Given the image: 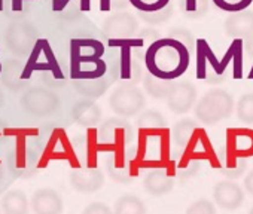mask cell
<instances>
[{
  "label": "cell",
  "mask_w": 253,
  "mask_h": 214,
  "mask_svg": "<svg viewBox=\"0 0 253 214\" xmlns=\"http://www.w3.org/2000/svg\"><path fill=\"white\" fill-rule=\"evenodd\" d=\"M110 109L121 118H133L139 115L146 106L145 92L134 83H119L109 97Z\"/></svg>",
  "instance_id": "5"
},
{
  "label": "cell",
  "mask_w": 253,
  "mask_h": 214,
  "mask_svg": "<svg viewBox=\"0 0 253 214\" xmlns=\"http://www.w3.org/2000/svg\"><path fill=\"white\" fill-rule=\"evenodd\" d=\"M82 214H113V211L103 202H91L84 208Z\"/></svg>",
  "instance_id": "40"
},
{
  "label": "cell",
  "mask_w": 253,
  "mask_h": 214,
  "mask_svg": "<svg viewBox=\"0 0 253 214\" xmlns=\"http://www.w3.org/2000/svg\"><path fill=\"white\" fill-rule=\"evenodd\" d=\"M107 63L101 60L95 61H82V63H70V74L72 79H97L107 74Z\"/></svg>",
  "instance_id": "25"
},
{
  "label": "cell",
  "mask_w": 253,
  "mask_h": 214,
  "mask_svg": "<svg viewBox=\"0 0 253 214\" xmlns=\"http://www.w3.org/2000/svg\"><path fill=\"white\" fill-rule=\"evenodd\" d=\"M98 142L113 149V152L124 150L133 142V127L126 119L109 118L98 128Z\"/></svg>",
  "instance_id": "9"
},
{
  "label": "cell",
  "mask_w": 253,
  "mask_h": 214,
  "mask_svg": "<svg viewBox=\"0 0 253 214\" xmlns=\"http://www.w3.org/2000/svg\"><path fill=\"white\" fill-rule=\"evenodd\" d=\"M174 14V8L170 3L167 8L161 9V11H155V12H137V18H140L142 21H145L149 26H160L167 23Z\"/></svg>",
  "instance_id": "34"
},
{
  "label": "cell",
  "mask_w": 253,
  "mask_h": 214,
  "mask_svg": "<svg viewBox=\"0 0 253 214\" xmlns=\"http://www.w3.org/2000/svg\"><path fill=\"white\" fill-rule=\"evenodd\" d=\"M226 149L238 158L253 156V130L249 128L228 130Z\"/></svg>",
  "instance_id": "20"
},
{
  "label": "cell",
  "mask_w": 253,
  "mask_h": 214,
  "mask_svg": "<svg viewBox=\"0 0 253 214\" xmlns=\"http://www.w3.org/2000/svg\"><path fill=\"white\" fill-rule=\"evenodd\" d=\"M142 80H143V86H145L146 92L152 98H157V100L167 98V95L170 94V91H171V88L174 85V80H167V79L157 77L152 73H149L148 70L143 73Z\"/></svg>",
  "instance_id": "27"
},
{
  "label": "cell",
  "mask_w": 253,
  "mask_h": 214,
  "mask_svg": "<svg viewBox=\"0 0 253 214\" xmlns=\"http://www.w3.org/2000/svg\"><path fill=\"white\" fill-rule=\"evenodd\" d=\"M38 42L39 32L33 26V23L27 20L12 21L3 33V43L6 49L18 58H26L32 55Z\"/></svg>",
  "instance_id": "4"
},
{
  "label": "cell",
  "mask_w": 253,
  "mask_h": 214,
  "mask_svg": "<svg viewBox=\"0 0 253 214\" xmlns=\"http://www.w3.org/2000/svg\"><path fill=\"white\" fill-rule=\"evenodd\" d=\"M244 190H246L250 196H253V170L244 177Z\"/></svg>",
  "instance_id": "41"
},
{
  "label": "cell",
  "mask_w": 253,
  "mask_h": 214,
  "mask_svg": "<svg viewBox=\"0 0 253 214\" xmlns=\"http://www.w3.org/2000/svg\"><path fill=\"white\" fill-rule=\"evenodd\" d=\"M104 51V45L97 39H73L70 43V63L101 60Z\"/></svg>",
  "instance_id": "19"
},
{
  "label": "cell",
  "mask_w": 253,
  "mask_h": 214,
  "mask_svg": "<svg viewBox=\"0 0 253 214\" xmlns=\"http://www.w3.org/2000/svg\"><path fill=\"white\" fill-rule=\"evenodd\" d=\"M30 205L33 214H61L64 208L63 198L51 187L38 189L32 196Z\"/></svg>",
  "instance_id": "16"
},
{
  "label": "cell",
  "mask_w": 253,
  "mask_h": 214,
  "mask_svg": "<svg viewBox=\"0 0 253 214\" xmlns=\"http://www.w3.org/2000/svg\"><path fill=\"white\" fill-rule=\"evenodd\" d=\"M11 171L18 177H29L35 173L36 167L27 155H12L11 156Z\"/></svg>",
  "instance_id": "33"
},
{
  "label": "cell",
  "mask_w": 253,
  "mask_h": 214,
  "mask_svg": "<svg viewBox=\"0 0 253 214\" xmlns=\"http://www.w3.org/2000/svg\"><path fill=\"white\" fill-rule=\"evenodd\" d=\"M200 133L201 128L197 124V121L191 118L180 119L173 127V143L177 147V150H183L195 142Z\"/></svg>",
  "instance_id": "23"
},
{
  "label": "cell",
  "mask_w": 253,
  "mask_h": 214,
  "mask_svg": "<svg viewBox=\"0 0 253 214\" xmlns=\"http://www.w3.org/2000/svg\"><path fill=\"white\" fill-rule=\"evenodd\" d=\"M143 187L152 196H163L173 190L174 177L166 168H154L143 178Z\"/></svg>",
  "instance_id": "22"
},
{
  "label": "cell",
  "mask_w": 253,
  "mask_h": 214,
  "mask_svg": "<svg viewBox=\"0 0 253 214\" xmlns=\"http://www.w3.org/2000/svg\"><path fill=\"white\" fill-rule=\"evenodd\" d=\"M249 214H253V207L250 208V211H249Z\"/></svg>",
  "instance_id": "45"
},
{
  "label": "cell",
  "mask_w": 253,
  "mask_h": 214,
  "mask_svg": "<svg viewBox=\"0 0 253 214\" xmlns=\"http://www.w3.org/2000/svg\"><path fill=\"white\" fill-rule=\"evenodd\" d=\"M32 61H30V69L41 71L42 80L51 86V88H60L64 85L66 77L63 74V70L60 69L57 58L54 57L51 46L46 40H39L35 51L32 52Z\"/></svg>",
  "instance_id": "7"
},
{
  "label": "cell",
  "mask_w": 253,
  "mask_h": 214,
  "mask_svg": "<svg viewBox=\"0 0 253 214\" xmlns=\"http://www.w3.org/2000/svg\"><path fill=\"white\" fill-rule=\"evenodd\" d=\"M3 103H5V95H3V91L0 88V109L3 107Z\"/></svg>",
  "instance_id": "42"
},
{
  "label": "cell",
  "mask_w": 253,
  "mask_h": 214,
  "mask_svg": "<svg viewBox=\"0 0 253 214\" xmlns=\"http://www.w3.org/2000/svg\"><path fill=\"white\" fill-rule=\"evenodd\" d=\"M223 30L226 36L232 39L249 40L253 37V12L241 11L235 14H229L223 21Z\"/></svg>",
  "instance_id": "17"
},
{
  "label": "cell",
  "mask_w": 253,
  "mask_h": 214,
  "mask_svg": "<svg viewBox=\"0 0 253 214\" xmlns=\"http://www.w3.org/2000/svg\"><path fill=\"white\" fill-rule=\"evenodd\" d=\"M2 178H3V168L0 167V181H2Z\"/></svg>",
  "instance_id": "43"
},
{
  "label": "cell",
  "mask_w": 253,
  "mask_h": 214,
  "mask_svg": "<svg viewBox=\"0 0 253 214\" xmlns=\"http://www.w3.org/2000/svg\"><path fill=\"white\" fill-rule=\"evenodd\" d=\"M235 112L237 118L241 122L253 125V92H246L238 98L235 104Z\"/></svg>",
  "instance_id": "31"
},
{
  "label": "cell",
  "mask_w": 253,
  "mask_h": 214,
  "mask_svg": "<svg viewBox=\"0 0 253 214\" xmlns=\"http://www.w3.org/2000/svg\"><path fill=\"white\" fill-rule=\"evenodd\" d=\"M119 153L118 152H112L110 156L106 158V173L109 174V177L116 181V183H122V184H128L131 183L134 178V165L133 161L126 159L125 153H122L121 156V162H119Z\"/></svg>",
  "instance_id": "21"
},
{
  "label": "cell",
  "mask_w": 253,
  "mask_h": 214,
  "mask_svg": "<svg viewBox=\"0 0 253 214\" xmlns=\"http://www.w3.org/2000/svg\"><path fill=\"white\" fill-rule=\"evenodd\" d=\"M143 69L140 66V60L134 55L131 48H121L118 55V77L122 82L137 83L143 79Z\"/></svg>",
  "instance_id": "18"
},
{
  "label": "cell",
  "mask_w": 253,
  "mask_h": 214,
  "mask_svg": "<svg viewBox=\"0 0 253 214\" xmlns=\"http://www.w3.org/2000/svg\"><path fill=\"white\" fill-rule=\"evenodd\" d=\"M103 112L100 106L89 98L79 100L72 107V119L82 128H94L101 122Z\"/></svg>",
  "instance_id": "15"
},
{
  "label": "cell",
  "mask_w": 253,
  "mask_h": 214,
  "mask_svg": "<svg viewBox=\"0 0 253 214\" xmlns=\"http://www.w3.org/2000/svg\"><path fill=\"white\" fill-rule=\"evenodd\" d=\"M171 0H130V5L137 12H155L167 8Z\"/></svg>",
  "instance_id": "35"
},
{
  "label": "cell",
  "mask_w": 253,
  "mask_h": 214,
  "mask_svg": "<svg viewBox=\"0 0 253 214\" xmlns=\"http://www.w3.org/2000/svg\"><path fill=\"white\" fill-rule=\"evenodd\" d=\"M70 184L79 193H94L104 184V173L98 167H81L70 173Z\"/></svg>",
  "instance_id": "13"
},
{
  "label": "cell",
  "mask_w": 253,
  "mask_h": 214,
  "mask_svg": "<svg viewBox=\"0 0 253 214\" xmlns=\"http://www.w3.org/2000/svg\"><path fill=\"white\" fill-rule=\"evenodd\" d=\"M243 51L244 42L241 39H234L223 58L219 60L206 39L197 40V77L206 80L210 85L222 83L226 80V66L234 61V77L241 79L243 76Z\"/></svg>",
  "instance_id": "2"
},
{
  "label": "cell",
  "mask_w": 253,
  "mask_h": 214,
  "mask_svg": "<svg viewBox=\"0 0 253 214\" xmlns=\"http://www.w3.org/2000/svg\"><path fill=\"white\" fill-rule=\"evenodd\" d=\"M32 76V69L29 64L18 58L8 60L0 70V83L12 92L26 91Z\"/></svg>",
  "instance_id": "11"
},
{
  "label": "cell",
  "mask_w": 253,
  "mask_h": 214,
  "mask_svg": "<svg viewBox=\"0 0 253 214\" xmlns=\"http://www.w3.org/2000/svg\"><path fill=\"white\" fill-rule=\"evenodd\" d=\"M136 125L142 131H160L167 130V119L161 112L149 109L139 115V118L136 119Z\"/></svg>",
  "instance_id": "29"
},
{
  "label": "cell",
  "mask_w": 253,
  "mask_h": 214,
  "mask_svg": "<svg viewBox=\"0 0 253 214\" xmlns=\"http://www.w3.org/2000/svg\"><path fill=\"white\" fill-rule=\"evenodd\" d=\"M130 5V0H100V9L103 12H119L121 9Z\"/></svg>",
  "instance_id": "39"
},
{
  "label": "cell",
  "mask_w": 253,
  "mask_h": 214,
  "mask_svg": "<svg viewBox=\"0 0 253 214\" xmlns=\"http://www.w3.org/2000/svg\"><path fill=\"white\" fill-rule=\"evenodd\" d=\"M60 97L49 88L30 86L21 95V107L35 118H46L60 109Z\"/></svg>",
  "instance_id": "6"
},
{
  "label": "cell",
  "mask_w": 253,
  "mask_h": 214,
  "mask_svg": "<svg viewBox=\"0 0 253 214\" xmlns=\"http://www.w3.org/2000/svg\"><path fill=\"white\" fill-rule=\"evenodd\" d=\"M249 77H250V79H253V66H252V69H250V73H249Z\"/></svg>",
  "instance_id": "44"
},
{
  "label": "cell",
  "mask_w": 253,
  "mask_h": 214,
  "mask_svg": "<svg viewBox=\"0 0 253 214\" xmlns=\"http://www.w3.org/2000/svg\"><path fill=\"white\" fill-rule=\"evenodd\" d=\"M170 37H173V39L179 40L180 43H183L189 49V52L197 49V40L194 39V35L186 29H174V30H171Z\"/></svg>",
  "instance_id": "37"
},
{
  "label": "cell",
  "mask_w": 253,
  "mask_h": 214,
  "mask_svg": "<svg viewBox=\"0 0 253 214\" xmlns=\"http://www.w3.org/2000/svg\"><path fill=\"white\" fill-rule=\"evenodd\" d=\"M183 152L185 153H180V152L174 153V158H176V176L180 177L182 180H186V178H189L191 176H194L198 171L200 161L195 159L191 152H186V150H183Z\"/></svg>",
  "instance_id": "30"
},
{
  "label": "cell",
  "mask_w": 253,
  "mask_h": 214,
  "mask_svg": "<svg viewBox=\"0 0 253 214\" xmlns=\"http://www.w3.org/2000/svg\"><path fill=\"white\" fill-rule=\"evenodd\" d=\"M140 23L136 15L126 11L113 12L109 15L101 26V35L106 39V42H115V40H125L137 36Z\"/></svg>",
  "instance_id": "8"
},
{
  "label": "cell",
  "mask_w": 253,
  "mask_h": 214,
  "mask_svg": "<svg viewBox=\"0 0 253 214\" xmlns=\"http://www.w3.org/2000/svg\"><path fill=\"white\" fill-rule=\"evenodd\" d=\"M246 167H247L246 158L235 156L226 147L217 153V170L228 180H235L240 176H243V173L246 171Z\"/></svg>",
  "instance_id": "24"
},
{
  "label": "cell",
  "mask_w": 253,
  "mask_h": 214,
  "mask_svg": "<svg viewBox=\"0 0 253 214\" xmlns=\"http://www.w3.org/2000/svg\"><path fill=\"white\" fill-rule=\"evenodd\" d=\"M214 6L223 12H241L247 11V8L253 3V0H211Z\"/></svg>",
  "instance_id": "36"
},
{
  "label": "cell",
  "mask_w": 253,
  "mask_h": 214,
  "mask_svg": "<svg viewBox=\"0 0 253 214\" xmlns=\"http://www.w3.org/2000/svg\"><path fill=\"white\" fill-rule=\"evenodd\" d=\"M116 79H119L118 77V60L112 64V67H109L107 74L97 77V79H76L73 80V88L76 89L78 94L84 95L85 98L97 100L106 94V91L110 88V85Z\"/></svg>",
  "instance_id": "12"
},
{
  "label": "cell",
  "mask_w": 253,
  "mask_h": 214,
  "mask_svg": "<svg viewBox=\"0 0 253 214\" xmlns=\"http://www.w3.org/2000/svg\"><path fill=\"white\" fill-rule=\"evenodd\" d=\"M210 0H182V11L188 18L197 20L209 12Z\"/></svg>",
  "instance_id": "32"
},
{
  "label": "cell",
  "mask_w": 253,
  "mask_h": 214,
  "mask_svg": "<svg viewBox=\"0 0 253 214\" xmlns=\"http://www.w3.org/2000/svg\"><path fill=\"white\" fill-rule=\"evenodd\" d=\"M213 199L223 210H237L244 202V190L235 180H220L213 189Z\"/></svg>",
  "instance_id": "14"
},
{
  "label": "cell",
  "mask_w": 253,
  "mask_h": 214,
  "mask_svg": "<svg viewBox=\"0 0 253 214\" xmlns=\"http://www.w3.org/2000/svg\"><path fill=\"white\" fill-rule=\"evenodd\" d=\"M185 214H216V207L207 199H197L188 207Z\"/></svg>",
  "instance_id": "38"
},
{
  "label": "cell",
  "mask_w": 253,
  "mask_h": 214,
  "mask_svg": "<svg viewBox=\"0 0 253 214\" xmlns=\"http://www.w3.org/2000/svg\"><path fill=\"white\" fill-rule=\"evenodd\" d=\"M0 207L3 210V214H29L30 202L23 190L11 189L0 199Z\"/></svg>",
  "instance_id": "26"
},
{
  "label": "cell",
  "mask_w": 253,
  "mask_h": 214,
  "mask_svg": "<svg viewBox=\"0 0 253 214\" xmlns=\"http://www.w3.org/2000/svg\"><path fill=\"white\" fill-rule=\"evenodd\" d=\"M113 214H146V205L137 195L125 193L116 199Z\"/></svg>",
  "instance_id": "28"
},
{
  "label": "cell",
  "mask_w": 253,
  "mask_h": 214,
  "mask_svg": "<svg viewBox=\"0 0 253 214\" xmlns=\"http://www.w3.org/2000/svg\"><path fill=\"white\" fill-rule=\"evenodd\" d=\"M235 109L234 97L222 88L207 91L195 104L194 113L198 122L206 127H213L229 118Z\"/></svg>",
  "instance_id": "3"
},
{
  "label": "cell",
  "mask_w": 253,
  "mask_h": 214,
  "mask_svg": "<svg viewBox=\"0 0 253 214\" xmlns=\"http://www.w3.org/2000/svg\"><path fill=\"white\" fill-rule=\"evenodd\" d=\"M197 88L189 80H174L170 94L166 98L169 110L174 115H185L197 104Z\"/></svg>",
  "instance_id": "10"
},
{
  "label": "cell",
  "mask_w": 253,
  "mask_h": 214,
  "mask_svg": "<svg viewBox=\"0 0 253 214\" xmlns=\"http://www.w3.org/2000/svg\"><path fill=\"white\" fill-rule=\"evenodd\" d=\"M191 52L179 40L167 36L158 39L145 55V67L157 77L176 80L189 67Z\"/></svg>",
  "instance_id": "1"
}]
</instances>
